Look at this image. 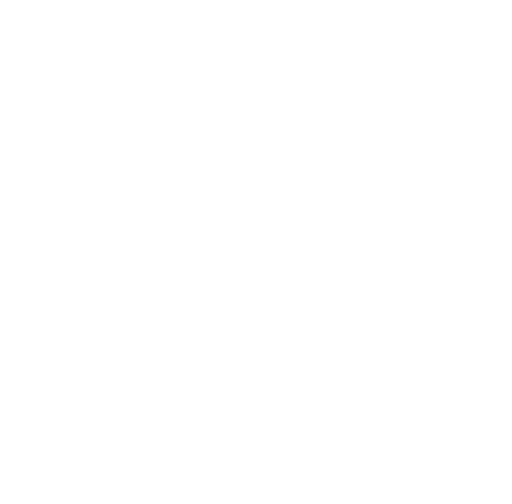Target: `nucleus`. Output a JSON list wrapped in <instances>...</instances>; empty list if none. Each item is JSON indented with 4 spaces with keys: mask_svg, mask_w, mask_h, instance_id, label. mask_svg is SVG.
Masks as SVG:
<instances>
[]
</instances>
